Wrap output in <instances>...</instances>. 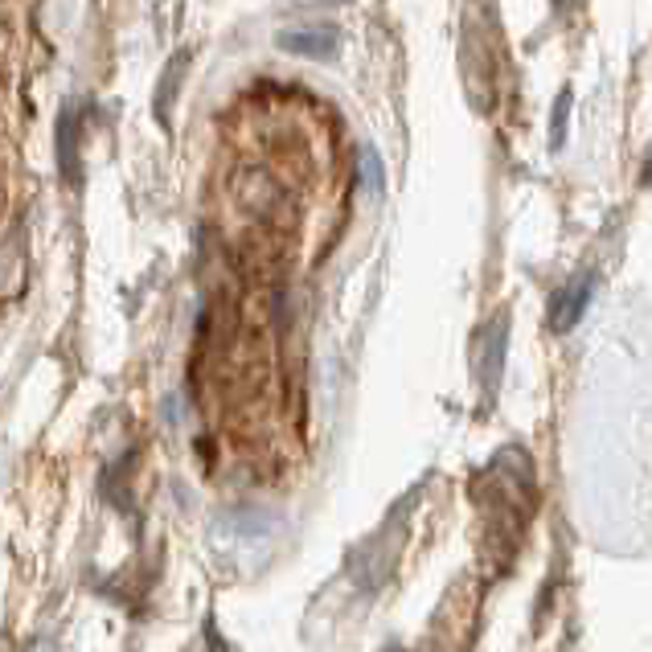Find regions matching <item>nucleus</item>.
I'll use <instances>...</instances> for the list:
<instances>
[{
    "mask_svg": "<svg viewBox=\"0 0 652 652\" xmlns=\"http://www.w3.org/2000/svg\"><path fill=\"white\" fill-rule=\"evenodd\" d=\"M361 173H366L369 189H378V161H374V152H366V156H361Z\"/></svg>",
    "mask_w": 652,
    "mask_h": 652,
    "instance_id": "20e7f679",
    "label": "nucleus"
},
{
    "mask_svg": "<svg viewBox=\"0 0 652 652\" xmlns=\"http://www.w3.org/2000/svg\"><path fill=\"white\" fill-rule=\"evenodd\" d=\"M341 46L333 25H317V29H292V34H280V50L300 54V58H317V62H329Z\"/></svg>",
    "mask_w": 652,
    "mask_h": 652,
    "instance_id": "f257e3e1",
    "label": "nucleus"
},
{
    "mask_svg": "<svg viewBox=\"0 0 652 652\" xmlns=\"http://www.w3.org/2000/svg\"><path fill=\"white\" fill-rule=\"evenodd\" d=\"M567 111H570V91H562V99L554 107V144H562V135H567Z\"/></svg>",
    "mask_w": 652,
    "mask_h": 652,
    "instance_id": "7ed1b4c3",
    "label": "nucleus"
},
{
    "mask_svg": "<svg viewBox=\"0 0 652 652\" xmlns=\"http://www.w3.org/2000/svg\"><path fill=\"white\" fill-rule=\"evenodd\" d=\"M58 165L67 173L70 181L79 177V156H74V119L62 116L58 119Z\"/></svg>",
    "mask_w": 652,
    "mask_h": 652,
    "instance_id": "f03ea898",
    "label": "nucleus"
}]
</instances>
